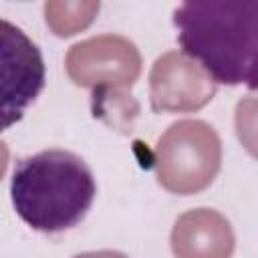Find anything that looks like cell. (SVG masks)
Listing matches in <instances>:
<instances>
[{
	"mask_svg": "<svg viewBox=\"0 0 258 258\" xmlns=\"http://www.w3.org/2000/svg\"><path fill=\"white\" fill-rule=\"evenodd\" d=\"M95 194L91 167L67 149H44L22 157L10 179V198L20 220L48 234L83 222Z\"/></svg>",
	"mask_w": 258,
	"mask_h": 258,
	"instance_id": "2",
	"label": "cell"
},
{
	"mask_svg": "<svg viewBox=\"0 0 258 258\" xmlns=\"http://www.w3.org/2000/svg\"><path fill=\"white\" fill-rule=\"evenodd\" d=\"M44 83L40 48L22 28L0 18V131L24 117Z\"/></svg>",
	"mask_w": 258,
	"mask_h": 258,
	"instance_id": "3",
	"label": "cell"
},
{
	"mask_svg": "<svg viewBox=\"0 0 258 258\" xmlns=\"http://www.w3.org/2000/svg\"><path fill=\"white\" fill-rule=\"evenodd\" d=\"M173 24L183 52L216 83L256 87L258 0H189Z\"/></svg>",
	"mask_w": 258,
	"mask_h": 258,
	"instance_id": "1",
	"label": "cell"
}]
</instances>
